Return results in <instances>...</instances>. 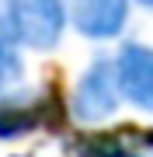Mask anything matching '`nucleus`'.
<instances>
[{"label":"nucleus","mask_w":153,"mask_h":157,"mask_svg":"<svg viewBox=\"0 0 153 157\" xmlns=\"http://www.w3.org/2000/svg\"><path fill=\"white\" fill-rule=\"evenodd\" d=\"M122 87H118V73H115V56H94L80 70L73 91H70V115L80 126H101L122 108Z\"/></svg>","instance_id":"obj_2"},{"label":"nucleus","mask_w":153,"mask_h":157,"mask_svg":"<svg viewBox=\"0 0 153 157\" xmlns=\"http://www.w3.org/2000/svg\"><path fill=\"white\" fill-rule=\"evenodd\" d=\"M66 28V0H0V39L21 52L59 49Z\"/></svg>","instance_id":"obj_1"},{"label":"nucleus","mask_w":153,"mask_h":157,"mask_svg":"<svg viewBox=\"0 0 153 157\" xmlns=\"http://www.w3.org/2000/svg\"><path fill=\"white\" fill-rule=\"evenodd\" d=\"M63 101L56 98L52 87H17L14 94L0 98V140H21L28 133L52 126L59 119Z\"/></svg>","instance_id":"obj_3"},{"label":"nucleus","mask_w":153,"mask_h":157,"mask_svg":"<svg viewBox=\"0 0 153 157\" xmlns=\"http://www.w3.org/2000/svg\"><path fill=\"white\" fill-rule=\"evenodd\" d=\"M115 73H118V87L125 105L153 112V45L146 42H122L115 52Z\"/></svg>","instance_id":"obj_5"},{"label":"nucleus","mask_w":153,"mask_h":157,"mask_svg":"<svg viewBox=\"0 0 153 157\" xmlns=\"http://www.w3.org/2000/svg\"><path fill=\"white\" fill-rule=\"evenodd\" d=\"M132 4H136V7H143V11H150V14H153V0H132Z\"/></svg>","instance_id":"obj_8"},{"label":"nucleus","mask_w":153,"mask_h":157,"mask_svg":"<svg viewBox=\"0 0 153 157\" xmlns=\"http://www.w3.org/2000/svg\"><path fill=\"white\" fill-rule=\"evenodd\" d=\"M24 80V56L21 49H14L11 42L0 39V98L14 94Z\"/></svg>","instance_id":"obj_7"},{"label":"nucleus","mask_w":153,"mask_h":157,"mask_svg":"<svg viewBox=\"0 0 153 157\" xmlns=\"http://www.w3.org/2000/svg\"><path fill=\"white\" fill-rule=\"evenodd\" d=\"M70 150L77 157H143L153 150V129H94L70 140Z\"/></svg>","instance_id":"obj_6"},{"label":"nucleus","mask_w":153,"mask_h":157,"mask_svg":"<svg viewBox=\"0 0 153 157\" xmlns=\"http://www.w3.org/2000/svg\"><path fill=\"white\" fill-rule=\"evenodd\" d=\"M132 7V0H66L70 32L87 42H115L129 28Z\"/></svg>","instance_id":"obj_4"}]
</instances>
